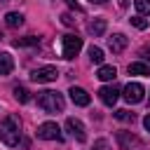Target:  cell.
<instances>
[{
  "label": "cell",
  "mask_w": 150,
  "mask_h": 150,
  "mask_svg": "<svg viewBox=\"0 0 150 150\" xmlns=\"http://www.w3.org/2000/svg\"><path fill=\"white\" fill-rule=\"evenodd\" d=\"M19 138H21V120L16 115H7L0 120V141L9 148L19 145Z\"/></svg>",
  "instance_id": "1"
},
{
  "label": "cell",
  "mask_w": 150,
  "mask_h": 150,
  "mask_svg": "<svg viewBox=\"0 0 150 150\" xmlns=\"http://www.w3.org/2000/svg\"><path fill=\"white\" fill-rule=\"evenodd\" d=\"M38 105H40L45 112H61L63 105H66V101H63V94L47 89V91H40V96H38Z\"/></svg>",
  "instance_id": "2"
},
{
  "label": "cell",
  "mask_w": 150,
  "mask_h": 150,
  "mask_svg": "<svg viewBox=\"0 0 150 150\" xmlns=\"http://www.w3.org/2000/svg\"><path fill=\"white\" fill-rule=\"evenodd\" d=\"M82 49V38L77 35H63L61 38V52H63V59H75Z\"/></svg>",
  "instance_id": "3"
},
{
  "label": "cell",
  "mask_w": 150,
  "mask_h": 150,
  "mask_svg": "<svg viewBox=\"0 0 150 150\" xmlns=\"http://www.w3.org/2000/svg\"><path fill=\"white\" fill-rule=\"evenodd\" d=\"M59 77V70L54 66H42V68H35L30 73V80L38 82V84H45V82H54Z\"/></svg>",
  "instance_id": "4"
},
{
  "label": "cell",
  "mask_w": 150,
  "mask_h": 150,
  "mask_svg": "<svg viewBox=\"0 0 150 150\" xmlns=\"http://www.w3.org/2000/svg\"><path fill=\"white\" fill-rule=\"evenodd\" d=\"M122 96H124L127 103L134 105V103H141V101L145 98V89H143L141 82H129V84L124 87V94H122Z\"/></svg>",
  "instance_id": "5"
},
{
  "label": "cell",
  "mask_w": 150,
  "mask_h": 150,
  "mask_svg": "<svg viewBox=\"0 0 150 150\" xmlns=\"http://www.w3.org/2000/svg\"><path fill=\"white\" fill-rule=\"evenodd\" d=\"M38 138H42V141H61L63 134H61L56 122H45V124L38 127Z\"/></svg>",
  "instance_id": "6"
},
{
  "label": "cell",
  "mask_w": 150,
  "mask_h": 150,
  "mask_svg": "<svg viewBox=\"0 0 150 150\" xmlns=\"http://www.w3.org/2000/svg\"><path fill=\"white\" fill-rule=\"evenodd\" d=\"M66 129H68V134L77 141V143H84L87 141V134H84V124L77 120V117H68L66 120Z\"/></svg>",
  "instance_id": "7"
},
{
  "label": "cell",
  "mask_w": 150,
  "mask_h": 150,
  "mask_svg": "<svg viewBox=\"0 0 150 150\" xmlns=\"http://www.w3.org/2000/svg\"><path fill=\"white\" fill-rule=\"evenodd\" d=\"M98 98H101L105 105H115L117 98H120V89H117V87H101V89H98Z\"/></svg>",
  "instance_id": "8"
},
{
  "label": "cell",
  "mask_w": 150,
  "mask_h": 150,
  "mask_svg": "<svg viewBox=\"0 0 150 150\" xmlns=\"http://www.w3.org/2000/svg\"><path fill=\"white\" fill-rule=\"evenodd\" d=\"M127 45H129V40H127V35H122V33H115L112 38H108V47L112 49V54L124 52V49H127Z\"/></svg>",
  "instance_id": "9"
},
{
  "label": "cell",
  "mask_w": 150,
  "mask_h": 150,
  "mask_svg": "<svg viewBox=\"0 0 150 150\" xmlns=\"http://www.w3.org/2000/svg\"><path fill=\"white\" fill-rule=\"evenodd\" d=\"M68 94H70V101H73L75 105H89V101H91V98H89V94H87L82 87H70V91H68Z\"/></svg>",
  "instance_id": "10"
},
{
  "label": "cell",
  "mask_w": 150,
  "mask_h": 150,
  "mask_svg": "<svg viewBox=\"0 0 150 150\" xmlns=\"http://www.w3.org/2000/svg\"><path fill=\"white\" fill-rule=\"evenodd\" d=\"M12 68H14V59H12V54L2 52V54H0V77L9 75V73H12Z\"/></svg>",
  "instance_id": "11"
},
{
  "label": "cell",
  "mask_w": 150,
  "mask_h": 150,
  "mask_svg": "<svg viewBox=\"0 0 150 150\" xmlns=\"http://www.w3.org/2000/svg\"><path fill=\"white\" fill-rule=\"evenodd\" d=\"M105 26H108V23H105V19H101V16H98V19H94V21H89L87 30H89L94 38H98V35H103V33H105Z\"/></svg>",
  "instance_id": "12"
},
{
  "label": "cell",
  "mask_w": 150,
  "mask_h": 150,
  "mask_svg": "<svg viewBox=\"0 0 150 150\" xmlns=\"http://www.w3.org/2000/svg\"><path fill=\"white\" fill-rule=\"evenodd\" d=\"M96 77L103 80V82H110V80L117 77V70H115V66H101L98 73H96Z\"/></svg>",
  "instance_id": "13"
},
{
  "label": "cell",
  "mask_w": 150,
  "mask_h": 150,
  "mask_svg": "<svg viewBox=\"0 0 150 150\" xmlns=\"http://www.w3.org/2000/svg\"><path fill=\"white\" fill-rule=\"evenodd\" d=\"M5 23H7L9 28H19V26H23V14H19V12H7V14H5Z\"/></svg>",
  "instance_id": "14"
},
{
  "label": "cell",
  "mask_w": 150,
  "mask_h": 150,
  "mask_svg": "<svg viewBox=\"0 0 150 150\" xmlns=\"http://www.w3.org/2000/svg\"><path fill=\"white\" fill-rule=\"evenodd\" d=\"M129 75H150V63H141V61L129 63Z\"/></svg>",
  "instance_id": "15"
},
{
  "label": "cell",
  "mask_w": 150,
  "mask_h": 150,
  "mask_svg": "<svg viewBox=\"0 0 150 150\" xmlns=\"http://www.w3.org/2000/svg\"><path fill=\"white\" fill-rule=\"evenodd\" d=\"M89 59H91V63H103V49L101 47H89Z\"/></svg>",
  "instance_id": "16"
},
{
  "label": "cell",
  "mask_w": 150,
  "mask_h": 150,
  "mask_svg": "<svg viewBox=\"0 0 150 150\" xmlns=\"http://www.w3.org/2000/svg\"><path fill=\"white\" fill-rule=\"evenodd\" d=\"M40 42V38H33V35H28V38H16L14 40V47H28V45H38Z\"/></svg>",
  "instance_id": "17"
},
{
  "label": "cell",
  "mask_w": 150,
  "mask_h": 150,
  "mask_svg": "<svg viewBox=\"0 0 150 150\" xmlns=\"http://www.w3.org/2000/svg\"><path fill=\"white\" fill-rule=\"evenodd\" d=\"M14 98L19 101V103H26L30 96H28V89L26 87H14Z\"/></svg>",
  "instance_id": "18"
},
{
  "label": "cell",
  "mask_w": 150,
  "mask_h": 150,
  "mask_svg": "<svg viewBox=\"0 0 150 150\" xmlns=\"http://www.w3.org/2000/svg\"><path fill=\"white\" fill-rule=\"evenodd\" d=\"M129 21H131V26H134V28H138V30H145V28H148V21H145V19H143L141 14H136V16H131Z\"/></svg>",
  "instance_id": "19"
},
{
  "label": "cell",
  "mask_w": 150,
  "mask_h": 150,
  "mask_svg": "<svg viewBox=\"0 0 150 150\" xmlns=\"http://www.w3.org/2000/svg\"><path fill=\"white\" fill-rule=\"evenodd\" d=\"M134 5H136V9H138L141 16L143 14H150V0H134Z\"/></svg>",
  "instance_id": "20"
},
{
  "label": "cell",
  "mask_w": 150,
  "mask_h": 150,
  "mask_svg": "<svg viewBox=\"0 0 150 150\" xmlns=\"http://www.w3.org/2000/svg\"><path fill=\"white\" fill-rule=\"evenodd\" d=\"M115 117L122 120V122H134V112H129V110H117Z\"/></svg>",
  "instance_id": "21"
},
{
  "label": "cell",
  "mask_w": 150,
  "mask_h": 150,
  "mask_svg": "<svg viewBox=\"0 0 150 150\" xmlns=\"http://www.w3.org/2000/svg\"><path fill=\"white\" fill-rule=\"evenodd\" d=\"M117 138H120V145H122V148H127L129 143H138V141H136L134 136H129V134H124V131H122V134H120Z\"/></svg>",
  "instance_id": "22"
},
{
  "label": "cell",
  "mask_w": 150,
  "mask_h": 150,
  "mask_svg": "<svg viewBox=\"0 0 150 150\" xmlns=\"http://www.w3.org/2000/svg\"><path fill=\"white\" fill-rule=\"evenodd\" d=\"M61 21H63L66 26H73V23H75V19H73L70 14H61Z\"/></svg>",
  "instance_id": "23"
},
{
  "label": "cell",
  "mask_w": 150,
  "mask_h": 150,
  "mask_svg": "<svg viewBox=\"0 0 150 150\" xmlns=\"http://www.w3.org/2000/svg\"><path fill=\"white\" fill-rule=\"evenodd\" d=\"M143 127L150 131V115H145V117H143Z\"/></svg>",
  "instance_id": "24"
},
{
  "label": "cell",
  "mask_w": 150,
  "mask_h": 150,
  "mask_svg": "<svg viewBox=\"0 0 150 150\" xmlns=\"http://www.w3.org/2000/svg\"><path fill=\"white\" fill-rule=\"evenodd\" d=\"M66 2H68L70 7H75V9H80V2H77V0H66Z\"/></svg>",
  "instance_id": "25"
},
{
  "label": "cell",
  "mask_w": 150,
  "mask_h": 150,
  "mask_svg": "<svg viewBox=\"0 0 150 150\" xmlns=\"http://www.w3.org/2000/svg\"><path fill=\"white\" fill-rule=\"evenodd\" d=\"M94 5H103V2H108V0H91Z\"/></svg>",
  "instance_id": "26"
},
{
  "label": "cell",
  "mask_w": 150,
  "mask_h": 150,
  "mask_svg": "<svg viewBox=\"0 0 150 150\" xmlns=\"http://www.w3.org/2000/svg\"><path fill=\"white\" fill-rule=\"evenodd\" d=\"M127 2H129V0H120V7H127Z\"/></svg>",
  "instance_id": "27"
},
{
  "label": "cell",
  "mask_w": 150,
  "mask_h": 150,
  "mask_svg": "<svg viewBox=\"0 0 150 150\" xmlns=\"http://www.w3.org/2000/svg\"><path fill=\"white\" fill-rule=\"evenodd\" d=\"M2 38H5V35H2V30H0V40H2Z\"/></svg>",
  "instance_id": "28"
},
{
  "label": "cell",
  "mask_w": 150,
  "mask_h": 150,
  "mask_svg": "<svg viewBox=\"0 0 150 150\" xmlns=\"http://www.w3.org/2000/svg\"><path fill=\"white\" fill-rule=\"evenodd\" d=\"M0 2H7V0H0Z\"/></svg>",
  "instance_id": "29"
},
{
  "label": "cell",
  "mask_w": 150,
  "mask_h": 150,
  "mask_svg": "<svg viewBox=\"0 0 150 150\" xmlns=\"http://www.w3.org/2000/svg\"><path fill=\"white\" fill-rule=\"evenodd\" d=\"M148 101H150V94H148Z\"/></svg>",
  "instance_id": "30"
}]
</instances>
